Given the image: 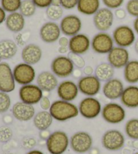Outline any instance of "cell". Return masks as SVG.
I'll return each mask as SVG.
<instances>
[{"label": "cell", "mask_w": 138, "mask_h": 154, "mask_svg": "<svg viewBox=\"0 0 138 154\" xmlns=\"http://www.w3.org/2000/svg\"><path fill=\"white\" fill-rule=\"evenodd\" d=\"M115 75V68L109 62H103L96 66L94 75L101 82H106L113 78Z\"/></svg>", "instance_id": "obj_30"}, {"label": "cell", "mask_w": 138, "mask_h": 154, "mask_svg": "<svg viewBox=\"0 0 138 154\" xmlns=\"http://www.w3.org/2000/svg\"><path fill=\"white\" fill-rule=\"evenodd\" d=\"M37 8L32 0H22L19 12L25 18H30L34 14Z\"/></svg>", "instance_id": "obj_32"}, {"label": "cell", "mask_w": 138, "mask_h": 154, "mask_svg": "<svg viewBox=\"0 0 138 154\" xmlns=\"http://www.w3.org/2000/svg\"><path fill=\"white\" fill-rule=\"evenodd\" d=\"M107 60L114 68H124L129 62V53L127 48L114 47L107 56Z\"/></svg>", "instance_id": "obj_16"}, {"label": "cell", "mask_w": 138, "mask_h": 154, "mask_svg": "<svg viewBox=\"0 0 138 154\" xmlns=\"http://www.w3.org/2000/svg\"><path fill=\"white\" fill-rule=\"evenodd\" d=\"M94 72V69L92 66H86L84 68V73L86 76L92 75V73Z\"/></svg>", "instance_id": "obj_48"}, {"label": "cell", "mask_w": 138, "mask_h": 154, "mask_svg": "<svg viewBox=\"0 0 138 154\" xmlns=\"http://www.w3.org/2000/svg\"><path fill=\"white\" fill-rule=\"evenodd\" d=\"M59 46L62 47H68L69 46V43H70V39L67 37H61L59 40Z\"/></svg>", "instance_id": "obj_45"}, {"label": "cell", "mask_w": 138, "mask_h": 154, "mask_svg": "<svg viewBox=\"0 0 138 154\" xmlns=\"http://www.w3.org/2000/svg\"><path fill=\"white\" fill-rule=\"evenodd\" d=\"M125 0H102L106 8L110 10H117L122 6Z\"/></svg>", "instance_id": "obj_39"}, {"label": "cell", "mask_w": 138, "mask_h": 154, "mask_svg": "<svg viewBox=\"0 0 138 154\" xmlns=\"http://www.w3.org/2000/svg\"><path fill=\"white\" fill-rule=\"evenodd\" d=\"M2 58L1 57H0V63H2Z\"/></svg>", "instance_id": "obj_57"}, {"label": "cell", "mask_w": 138, "mask_h": 154, "mask_svg": "<svg viewBox=\"0 0 138 154\" xmlns=\"http://www.w3.org/2000/svg\"><path fill=\"white\" fill-rule=\"evenodd\" d=\"M12 114L16 119L20 122H27L32 120L35 116V109L34 106L18 101L12 107Z\"/></svg>", "instance_id": "obj_21"}, {"label": "cell", "mask_w": 138, "mask_h": 154, "mask_svg": "<svg viewBox=\"0 0 138 154\" xmlns=\"http://www.w3.org/2000/svg\"><path fill=\"white\" fill-rule=\"evenodd\" d=\"M13 132L10 127L6 126L0 127V142L6 143L12 138Z\"/></svg>", "instance_id": "obj_38"}, {"label": "cell", "mask_w": 138, "mask_h": 154, "mask_svg": "<svg viewBox=\"0 0 138 154\" xmlns=\"http://www.w3.org/2000/svg\"><path fill=\"white\" fill-rule=\"evenodd\" d=\"M3 120H4V122L5 124H10L12 122V118L10 116H5Z\"/></svg>", "instance_id": "obj_53"}, {"label": "cell", "mask_w": 138, "mask_h": 154, "mask_svg": "<svg viewBox=\"0 0 138 154\" xmlns=\"http://www.w3.org/2000/svg\"><path fill=\"white\" fill-rule=\"evenodd\" d=\"M69 51H70V49H69V47L59 46V49H58V51H59V53L62 54H67Z\"/></svg>", "instance_id": "obj_50"}, {"label": "cell", "mask_w": 138, "mask_h": 154, "mask_svg": "<svg viewBox=\"0 0 138 154\" xmlns=\"http://www.w3.org/2000/svg\"><path fill=\"white\" fill-rule=\"evenodd\" d=\"M59 26L63 35L68 37H72L80 33L82 30V23L80 18L77 15L69 14L62 19Z\"/></svg>", "instance_id": "obj_14"}, {"label": "cell", "mask_w": 138, "mask_h": 154, "mask_svg": "<svg viewBox=\"0 0 138 154\" xmlns=\"http://www.w3.org/2000/svg\"><path fill=\"white\" fill-rule=\"evenodd\" d=\"M15 87L16 81L10 66L7 62L0 63V91L8 93Z\"/></svg>", "instance_id": "obj_15"}, {"label": "cell", "mask_w": 138, "mask_h": 154, "mask_svg": "<svg viewBox=\"0 0 138 154\" xmlns=\"http://www.w3.org/2000/svg\"><path fill=\"white\" fill-rule=\"evenodd\" d=\"M40 108L43 109V110H45L47 111L50 109L51 106V101L49 100V98L48 97H45V96H43L40 101Z\"/></svg>", "instance_id": "obj_42"}, {"label": "cell", "mask_w": 138, "mask_h": 154, "mask_svg": "<svg viewBox=\"0 0 138 154\" xmlns=\"http://www.w3.org/2000/svg\"><path fill=\"white\" fill-rule=\"evenodd\" d=\"M72 75H74V77H75V78H78V79L80 78V76H82V72H81L80 69L78 68V69L74 70Z\"/></svg>", "instance_id": "obj_52"}, {"label": "cell", "mask_w": 138, "mask_h": 154, "mask_svg": "<svg viewBox=\"0 0 138 154\" xmlns=\"http://www.w3.org/2000/svg\"><path fill=\"white\" fill-rule=\"evenodd\" d=\"M10 106L11 99L8 93L0 91V114L6 112Z\"/></svg>", "instance_id": "obj_35"}, {"label": "cell", "mask_w": 138, "mask_h": 154, "mask_svg": "<svg viewBox=\"0 0 138 154\" xmlns=\"http://www.w3.org/2000/svg\"><path fill=\"white\" fill-rule=\"evenodd\" d=\"M71 148L74 152L84 153L91 149L92 147V138L87 132H77L71 137L70 141Z\"/></svg>", "instance_id": "obj_7"}, {"label": "cell", "mask_w": 138, "mask_h": 154, "mask_svg": "<svg viewBox=\"0 0 138 154\" xmlns=\"http://www.w3.org/2000/svg\"><path fill=\"white\" fill-rule=\"evenodd\" d=\"M35 140L34 139H31V138H30V139H25L24 141V146H25L26 147H28V148H30V147H33L35 145V144H36V143H31V142H33V141H34Z\"/></svg>", "instance_id": "obj_46"}, {"label": "cell", "mask_w": 138, "mask_h": 154, "mask_svg": "<svg viewBox=\"0 0 138 154\" xmlns=\"http://www.w3.org/2000/svg\"><path fill=\"white\" fill-rule=\"evenodd\" d=\"M135 154H138V152H137V153H136Z\"/></svg>", "instance_id": "obj_58"}, {"label": "cell", "mask_w": 138, "mask_h": 154, "mask_svg": "<svg viewBox=\"0 0 138 154\" xmlns=\"http://www.w3.org/2000/svg\"><path fill=\"white\" fill-rule=\"evenodd\" d=\"M115 14L108 8H100L93 16V23L100 32H106L111 28L114 22Z\"/></svg>", "instance_id": "obj_8"}, {"label": "cell", "mask_w": 138, "mask_h": 154, "mask_svg": "<svg viewBox=\"0 0 138 154\" xmlns=\"http://www.w3.org/2000/svg\"><path fill=\"white\" fill-rule=\"evenodd\" d=\"M79 0H61V6L65 10H71L77 7Z\"/></svg>", "instance_id": "obj_41"}, {"label": "cell", "mask_w": 138, "mask_h": 154, "mask_svg": "<svg viewBox=\"0 0 138 154\" xmlns=\"http://www.w3.org/2000/svg\"><path fill=\"white\" fill-rule=\"evenodd\" d=\"M60 26L53 21L45 23L40 27L39 35L40 39L46 43H53L61 37Z\"/></svg>", "instance_id": "obj_17"}, {"label": "cell", "mask_w": 138, "mask_h": 154, "mask_svg": "<svg viewBox=\"0 0 138 154\" xmlns=\"http://www.w3.org/2000/svg\"><path fill=\"white\" fill-rule=\"evenodd\" d=\"M42 56V49L38 45L34 43H30L24 46L21 54L23 62L32 66L39 62Z\"/></svg>", "instance_id": "obj_22"}, {"label": "cell", "mask_w": 138, "mask_h": 154, "mask_svg": "<svg viewBox=\"0 0 138 154\" xmlns=\"http://www.w3.org/2000/svg\"><path fill=\"white\" fill-rule=\"evenodd\" d=\"M79 112L87 119H93L98 116L102 112L101 103L94 97H87L80 101L78 107Z\"/></svg>", "instance_id": "obj_12"}, {"label": "cell", "mask_w": 138, "mask_h": 154, "mask_svg": "<svg viewBox=\"0 0 138 154\" xmlns=\"http://www.w3.org/2000/svg\"><path fill=\"white\" fill-rule=\"evenodd\" d=\"M124 89V85L120 79L112 78L104 84L103 93L107 99L115 100L121 97Z\"/></svg>", "instance_id": "obj_20"}, {"label": "cell", "mask_w": 138, "mask_h": 154, "mask_svg": "<svg viewBox=\"0 0 138 154\" xmlns=\"http://www.w3.org/2000/svg\"><path fill=\"white\" fill-rule=\"evenodd\" d=\"M102 116L106 122L118 124L125 119L126 113L123 106L117 103H109L102 109Z\"/></svg>", "instance_id": "obj_6"}, {"label": "cell", "mask_w": 138, "mask_h": 154, "mask_svg": "<svg viewBox=\"0 0 138 154\" xmlns=\"http://www.w3.org/2000/svg\"><path fill=\"white\" fill-rule=\"evenodd\" d=\"M125 137L117 130L106 131L102 137V144L106 149L117 151L121 149L125 145Z\"/></svg>", "instance_id": "obj_13"}, {"label": "cell", "mask_w": 138, "mask_h": 154, "mask_svg": "<svg viewBox=\"0 0 138 154\" xmlns=\"http://www.w3.org/2000/svg\"><path fill=\"white\" fill-rule=\"evenodd\" d=\"M91 41L88 35L78 33L71 37L69 43V49L71 53L83 55L89 50Z\"/></svg>", "instance_id": "obj_18"}, {"label": "cell", "mask_w": 138, "mask_h": 154, "mask_svg": "<svg viewBox=\"0 0 138 154\" xmlns=\"http://www.w3.org/2000/svg\"><path fill=\"white\" fill-rule=\"evenodd\" d=\"M51 69L52 72L57 77L64 79L72 75L74 65L68 56H59L53 60Z\"/></svg>", "instance_id": "obj_4"}, {"label": "cell", "mask_w": 138, "mask_h": 154, "mask_svg": "<svg viewBox=\"0 0 138 154\" xmlns=\"http://www.w3.org/2000/svg\"><path fill=\"white\" fill-rule=\"evenodd\" d=\"M120 99L123 105L127 108H138V86L131 85L125 87Z\"/></svg>", "instance_id": "obj_24"}, {"label": "cell", "mask_w": 138, "mask_h": 154, "mask_svg": "<svg viewBox=\"0 0 138 154\" xmlns=\"http://www.w3.org/2000/svg\"><path fill=\"white\" fill-rule=\"evenodd\" d=\"M6 28L10 31L19 33L25 26V17L20 12L10 13L5 21Z\"/></svg>", "instance_id": "obj_25"}, {"label": "cell", "mask_w": 138, "mask_h": 154, "mask_svg": "<svg viewBox=\"0 0 138 154\" xmlns=\"http://www.w3.org/2000/svg\"><path fill=\"white\" fill-rule=\"evenodd\" d=\"M79 91L88 97H94L100 92L101 81L95 75L84 76L78 82Z\"/></svg>", "instance_id": "obj_11"}, {"label": "cell", "mask_w": 138, "mask_h": 154, "mask_svg": "<svg viewBox=\"0 0 138 154\" xmlns=\"http://www.w3.org/2000/svg\"><path fill=\"white\" fill-rule=\"evenodd\" d=\"M124 79L129 84H136L138 82V60H129L124 67Z\"/></svg>", "instance_id": "obj_29"}, {"label": "cell", "mask_w": 138, "mask_h": 154, "mask_svg": "<svg viewBox=\"0 0 138 154\" xmlns=\"http://www.w3.org/2000/svg\"><path fill=\"white\" fill-rule=\"evenodd\" d=\"M100 0H79L77 9L82 14L94 16L100 9Z\"/></svg>", "instance_id": "obj_26"}, {"label": "cell", "mask_w": 138, "mask_h": 154, "mask_svg": "<svg viewBox=\"0 0 138 154\" xmlns=\"http://www.w3.org/2000/svg\"><path fill=\"white\" fill-rule=\"evenodd\" d=\"M6 12L3 9L2 6H0V24H2L3 23H4L6 19Z\"/></svg>", "instance_id": "obj_47"}, {"label": "cell", "mask_w": 138, "mask_h": 154, "mask_svg": "<svg viewBox=\"0 0 138 154\" xmlns=\"http://www.w3.org/2000/svg\"><path fill=\"white\" fill-rule=\"evenodd\" d=\"M18 51V45L11 39L0 41V57L2 60H10L16 56Z\"/></svg>", "instance_id": "obj_28"}, {"label": "cell", "mask_w": 138, "mask_h": 154, "mask_svg": "<svg viewBox=\"0 0 138 154\" xmlns=\"http://www.w3.org/2000/svg\"><path fill=\"white\" fill-rule=\"evenodd\" d=\"M37 84L43 91L51 92L57 88L59 82L57 76L53 72L43 71L37 76Z\"/></svg>", "instance_id": "obj_23"}, {"label": "cell", "mask_w": 138, "mask_h": 154, "mask_svg": "<svg viewBox=\"0 0 138 154\" xmlns=\"http://www.w3.org/2000/svg\"><path fill=\"white\" fill-rule=\"evenodd\" d=\"M70 144L68 134L63 131H55L46 139V145L51 154H63Z\"/></svg>", "instance_id": "obj_2"}, {"label": "cell", "mask_w": 138, "mask_h": 154, "mask_svg": "<svg viewBox=\"0 0 138 154\" xmlns=\"http://www.w3.org/2000/svg\"><path fill=\"white\" fill-rule=\"evenodd\" d=\"M125 133L129 138L138 140V118H132L126 122Z\"/></svg>", "instance_id": "obj_31"}, {"label": "cell", "mask_w": 138, "mask_h": 154, "mask_svg": "<svg viewBox=\"0 0 138 154\" xmlns=\"http://www.w3.org/2000/svg\"><path fill=\"white\" fill-rule=\"evenodd\" d=\"M49 112L53 119L59 122H65L76 118L80 113L79 109L75 104L62 100H56L52 103Z\"/></svg>", "instance_id": "obj_1"}, {"label": "cell", "mask_w": 138, "mask_h": 154, "mask_svg": "<svg viewBox=\"0 0 138 154\" xmlns=\"http://www.w3.org/2000/svg\"><path fill=\"white\" fill-rule=\"evenodd\" d=\"M46 15L49 20L51 21L59 20L63 17V8L62 6H55L51 5L46 8Z\"/></svg>", "instance_id": "obj_33"}, {"label": "cell", "mask_w": 138, "mask_h": 154, "mask_svg": "<svg viewBox=\"0 0 138 154\" xmlns=\"http://www.w3.org/2000/svg\"><path fill=\"white\" fill-rule=\"evenodd\" d=\"M22 0H1V6L5 12L13 13L20 10Z\"/></svg>", "instance_id": "obj_34"}, {"label": "cell", "mask_w": 138, "mask_h": 154, "mask_svg": "<svg viewBox=\"0 0 138 154\" xmlns=\"http://www.w3.org/2000/svg\"><path fill=\"white\" fill-rule=\"evenodd\" d=\"M30 37V33L29 32H24V33H21L19 32L18 35L15 37L16 43L17 45L20 46H22L25 45L26 43L29 40V38Z\"/></svg>", "instance_id": "obj_40"}, {"label": "cell", "mask_w": 138, "mask_h": 154, "mask_svg": "<svg viewBox=\"0 0 138 154\" xmlns=\"http://www.w3.org/2000/svg\"><path fill=\"white\" fill-rule=\"evenodd\" d=\"M51 5L55 6H61V0H53Z\"/></svg>", "instance_id": "obj_54"}, {"label": "cell", "mask_w": 138, "mask_h": 154, "mask_svg": "<svg viewBox=\"0 0 138 154\" xmlns=\"http://www.w3.org/2000/svg\"><path fill=\"white\" fill-rule=\"evenodd\" d=\"M112 37L116 45L125 48L134 45L136 40L134 29L128 25L117 26L113 31Z\"/></svg>", "instance_id": "obj_3"}, {"label": "cell", "mask_w": 138, "mask_h": 154, "mask_svg": "<svg viewBox=\"0 0 138 154\" xmlns=\"http://www.w3.org/2000/svg\"><path fill=\"white\" fill-rule=\"evenodd\" d=\"M53 118L49 112L43 110L38 112L33 118V123L36 128L40 131L47 130L51 126Z\"/></svg>", "instance_id": "obj_27"}, {"label": "cell", "mask_w": 138, "mask_h": 154, "mask_svg": "<svg viewBox=\"0 0 138 154\" xmlns=\"http://www.w3.org/2000/svg\"><path fill=\"white\" fill-rule=\"evenodd\" d=\"M15 81L21 85L31 84L36 78V72L32 65L26 63H20L13 70Z\"/></svg>", "instance_id": "obj_10"}, {"label": "cell", "mask_w": 138, "mask_h": 154, "mask_svg": "<svg viewBox=\"0 0 138 154\" xmlns=\"http://www.w3.org/2000/svg\"><path fill=\"white\" fill-rule=\"evenodd\" d=\"M134 49L136 53L138 54V38H136V40L134 43Z\"/></svg>", "instance_id": "obj_56"}, {"label": "cell", "mask_w": 138, "mask_h": 154, "mask_svg": "<svg viewBox=\"0 0 138 154\" xmlns=\"http://www.w3.org/2000/svg\"><path fill=\"white\" fill-rule=\"evenodd\" d=\"M112 37L106 32H99L92 37L91 47L93 51L99 54H108L114 48Z\"/></svg>", "instance_id": "obj_5"}, {"label": "cell", "mask_w": 138, "mask_h": 154, "mask_svg": "<svg viewBox=\"0 0 138 154\" xmlns=\"http://www.w3.org/2000/svg\"><path fill=\"white\" fill-rule=\"evenodd\" d=\"M51 133H50V132L47 130H45V131H42L40 132V137H41L42 139H47L49 138V137L50 136V134Z\"/></svg>", "instance_id": "obj_49"}, {"label": "cell", "mask_w": 138, "mask_h": 154, "mask_svg": "<svg viewBox=\"0 0 138 154\" xmlns=\"http://www.w3.org/2000/svg\"><path fill=\"white\" fill-rule=\"evenodd\" d=\"M126 11L132 17H138V0H129L126 4Z\"/></svg>", "instance_id": "obj_36"}, {"label": "cell", "mask_w": 138, "mask_h": 154, "mask_svg": "<svg viewBox=\"0 0 138 154\" xmlns=\"http://www.w3.org/2000/svg\"><path fill=\"white\" fill-rule=\"evenodd\" d=\"M114 14L115 17L118 20H123L126 17L127 12L125 10L122 9V8H118V9L115 10Z\"/></svg>", "instance_id": "obj_44"}, {"label": "cell", "mask_w": 138, "mask_h": 154, "mask_svg": "<svg viewBox=\"0 0 138 154\" xmlns=\"http://www.w3.org/2000/svg\"><path fill=\"white\" fill-rule=\"evenodd\" d=\"M26 154H44V153L39 150H32L28 153H27Z\"/></svg>", "instance_id": "obj_55"}, {"label": "cell", "mask_w": 138, "mask_h": 154, "mask_svg": "<svg viewBox=\"0 0 138 154\" xmlns=\"http://www.w3.org/2000/svg\"><path fill=\"white\" fill-rule=\"evenodd\" d=\"M19 97L21 101L33 106L40 102L43 97V91L37 85H22L19 90Z\"/></svg>", "instance_id": "obj_9"}, {"label": "cell", "mask_w": 138, "mask_h": 154, "mask_svg": "<svg viewBox=\"0 0 138 154\" xmlns=\"http://www.w3.org/2000/svg\"><path fill=\"white\" fill-rule=\"evenodd\" d=\"M133 26H134V30L136 34L138 35V17L135 18L133 23Z\"/></svg>", "instance_id": "obj_51"}, {"label": "cell", "mask_w": 138, "mask_h": 154, "mask_svg": "<svg viewBox=\"0 0 138 154\" xmlns=\"http://www.w3.org/2000/svg\"><path fill=\"white\" fill-rule=\"evenodd\" d=\"M68 57L72 61L74 66L77 67L79 69L84 68L86 66V62L84 59L81 56V55L71 53L70 51V53L68 54Z\"/></svg>", "instance_id": "obj_37"}, {"label": "cell", "mask_w": 138, "mask_h": 154, "mask_svg": "<svg viewBox=\"0 0 138 154\" xmlns=\"http://www.w3.org/2000/svg\"><path fill=\"white\" fill-rule=\"evenodd\" d=\"M57 93L60 100L71 102L78 97L79 89L78 85L74 81L65 80L58 85Z\"/></svg>", "instance_id": "obj_19"}, {"label": "cell", "mask_w": 138, "mask_h": 154, "mask_svg": "<svg viewBox=\"0 0 138 154\" xmlns=\"http://www.w3.org/2000/svg\"><path fill=\"white\" fill-rule=\"evenodd\" d=\"M36 6L39 8H47L52 4L53 0H32Z\"/></svg>", "instance_id": "obj_43"}]
</instances>
